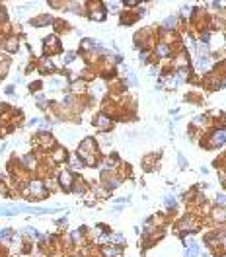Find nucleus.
<instances>
[{
  "instance_id": "obj_5",
  "label": "nucleus",
  "mask_w": 226,
  "mask_h": 257,
  "mask_svg": "<svg viewBox=\"0 0 226 257\" xmlns=\"http://www.w3.org/2000/svg\"><path fill=\"white\" fill-rule=\"evenodd\" d=\"M45 47H47V49H53V51H59L61 49L57 37H47V39H45Z\"/></svg>"
},
{
  "instance_id": "obj_6",
  "label": "nucleus",
  "mask_w": 226,
  "mask_h": 257,
  "mask_svg": "<svg viewBox=\"0 0 226 257\" xmlns=\"http://www.w3.org/2000/svg\"><path fill=\"white\" fill-rule=\"evenodd\" d=\"M78 156H80V158H84V160H86V162L90 164V166H94V164H96V160H94V156H92V154H90V152H86V150H82V148H78Z\"/></svg>"
},
{
  "instance_id": "obj_25",
  "label": "nucleus",
  "mask_w": 226,
  "mask_h": 257,
  "mask_svg": "<svg viewBox=\"0 0 226 257\" xmlns=\"http://www.w3.org/2000/svg\"><path fill=\"white\" fill-rule=\"evenodd\" d=\"M74 61V53H68V55L65 57V64H68V62H72Z\"/></svg>"
},
{
  "instance_id": "obj_20",
  "label": "nucleus",
  "mask_w": 226,
  "mask_h": 257,
  "mask_svg": "<svg viewBox=\"0 0 226 257\" xmlns=\"http://www.w3.org/2000/svg\"><path fill=\"white\" fill-rule=\"evenodd\" d=\"M164 203H166V205H168V207H173V205H176V197H172V195H168V197H166V199H164Z\"/></svg>"
},
{
  "instance_id": "obj_21",
  "label": "nucleus",
  "mask_w": 226,
  "mask_h": 257,
  "mask_svg": "<svg viewBox=\"0 0 226 257\" xmlns=\"http://www.w3.org/2000/svg\"><path fill=\"white\" fill-rule=\"evenodd\" d=\"M180 226H181V232H189V230H193L191 226H189V220H183Z\"/></svg>"
},
{
  "instance_id": "obj_12",
  "label": "nucleus",
  "mask_w": 226,
  "mask_h": 257,
  "mask_svg": "<svg viewBox=\"0 0 226 257\" xmlns=\"http://www.w3.org/2000/svg\"><path fill=\"white\" fill-rule=\"evenodd\" d=\"M214 218L217 220H226V210L224 208H214Z\"/></svg>"
},
{
  "instance_id": "obj_17",
  "label": "nucleus",
  "mask_w": 226,
  "mask_h": 257,
  "mask_svg": "<svg viewBox=\"0 0 226 257\" xmlns=\"http://www.w3.org/2000/svg\"><path fill=\"white\" fill-rule=\"evenodd\" d=\"M111 242H113V244H119V245H123V244H125V240H123V236L115 234V236H111Z\"/></svg>"
},
{
  "instance_id": "obj_28",
  "label": "nucleus",
  "mask_w": 226,
  "mask_h": 257,
  "mask_svg": "<svg viewBox=\"0 0 226 257\" xmlns=\"http://www.w3.org/2000/svg\"><path fill=\"white\" fill-rule=\"evenodd\" d=\"M140 61H143V62H146V61H148V53H146V51H143V53H140Z\"/></svg>"
},
{
  "instance_id": "obj_3",
  "label": "nucleus",
  "mask_w": 226,
  "mask_h": 257,
  "mask_svg": "<svg viewBox=\"0 0 226 257\" xmlns=\"http://www.w3.org/2000/svg\"><path fill=\"white\" fill-rule=\"evenodd\" d=\"M59 181H61L62 189H70V187H72V175H70V171H62Z\"/></svg>"
},
{
  "instance_id": "obj_26",
  "label": "nucleus",
  "mask_w": 226,
  "mask_h": 257,
  "mask_svg": "<svg viewBox=\"0 0 226 257\" xmlns=\"http://www.w3.org/2000/svg\"><path fill=\"white\" fill-rule=\"evenodd\" d=\"M177 160H180V168H185L187 166V162H185V158L181 156V154H177Z\"/></svg>"
},
{
  "instance_id": "obj_30",
  "label": "nucleus",
  "mask_w": 226,
  "mask_h": 257,
  "mask_svg": "<svg viewBox=\"0 0 226 257\" xmlns=\"http://www.w3.org/2000/svg\"><path fill=\"white\" fill-rule=\"evenodd\" d=\"M25 234H29V236H37V232H35V230H31V228L25 230Z\"/></svg>"
},
{
  "instance_id": "obj_23",
  "label": "nucleus",
  "mask_w": 226,
  "mask_h": 257,
  "mask_svg": "<svg viewBox=\"0 0 226 257\" xmlns=\"http://www.w3.org/2000/svg\"><path fill=\"white\" fill-rule=\"evenodd\" d=\"M10 238V230H0V240H8Z\"/></svg>"
},
{
  "instance_id": "obj_24",
  "label": "nucleus",
  "mask_w": 226,
  "mask_h": 257,
  "mask_svg": "<svg viewBox=\"0 0 226 257\" xmlns=\"http://www.w3.org/2000/svg\"><path fill=\"white\" fill-rule=\"evenodd\" d=\"M39 140L43 142V144H51V142H53V138H51V136H47V135H43V136L39 138Z\"/></svg>"
},
{
  "instance_id": "obj_15",
  "label": "nucleus",
  "mask_w": 226,
  "mask_h": 257,
  "mask_svg": "<svg viewBox=\"0 0 226 257\" xmlns=\"http://www.w3.org/2000/svg\"><path fill=\"white\" fill-rule=\"evenodd\" d=\"M103 16H106V14H103L102 10H94V12L90 14V18L92 20H103Z\"/></svg>"
},
{
  "instance_id": "obj_18",
  "label": "nucleus",
  "mask_w": 226,
  "mask_h": 257,
  "mask_svg": "<svg viewBox=\"0 0 226 257\" xmlns=\"http://www.w3.org/2000/svg\"><path fill=\"white\" fill-rule=\"evenodd\" d=\"M65 156H66V152H65V150H62V148H61V150H57V152L53 154V158L57 160V162H59V160H62Z\"/></svg>"
},
{
  "instance_id": "obj_27",
  "label": "nucleus",
  "mask_w": 226,
  "mask_h": 257,
  "mask_svg": "<svg viewBox=\"0 0 226 257\" xmlns=\"http://www.w3.org/2000/svg\"><path fill=\"white\" fill-rule=\"evenodd\" d=\"M217 201L220 203V205H226V195H218V197H217Z\"/></svg>"
},
{
  "instance_id": "obj_13",
  "label": "nucleus",
  "mask_w": 226,
  "mask_h": 257,
  "mask_svg": "<svg viewBox=\"0 0 226 257\" xmlns=\"http://www.w3.org/2000/svg\"><path fill=\"white\" fill-rule=\"evenodd\" d=\"M6 51H10V53L18 51V41H16V39H10V41L6 43Z\"/></svg>"
},
{
  "instance_id": "obj_9",
  "label": "nucleus",
  "mask_w": 226,
  "mask_h": 257,
  "mask_svg": "<svg viewBox=\"0 0 226 257\" xmlns=\"http://www.w3.org/2000/svg\"><path fill=\"white\" fill-rule=\"evenodd\" d=\"M156 53H158V57H168V55H170V47H168L166 43H160L158 49H156Z\"/></svg>"
},
{
  "instance_id": "obj_19",
  "label": "nucleus",
  "mask_w": 226,
  "mask_h": 257,
  "mask_svg": "<svg viewBox=\"0 0 226 257\" xmlns=\"http://www.w3.org/2000/svg\"><path fill=\"white\" fill-rule=\"evenodd\" d=\"M51 86H53V88H61V86H62V78H51Z\"/></svg>"
},
{
  "instance_id": "obj_2",
  "label": "nucleus",
  "mask_w": 226,
  "mask_h": 257,
  "mask_svg": "<svg viewBox=\"0 0 226 257\" xmlns=\"http://www.w3.org/2000/svg\"><path fill=\"white\" fill-rule=\"evenodd\" d=\"M96 127L102 128V131H107V128L111 127V119H109L107 115H98L96 117Z\"/></svg>"
},
{
  "instance_id": "obj_1",
  "label": "nucleus",
  "mask_w": 226,
  "mask_h": 257,
  "mask_svg": "<svg viewBox=\"0 0 226 257\" xmlns=\"http://www.w3.org/2000/svg\"><path fill=\"white\" fill-rule=\"evenodd\" d=\"M226 142V128H222V131H217L214 135L211 136V144L213 146H220V144Z\"/></svg>"
},
{
  "instance_id": "obj_4",
  "label": "nucleus",
  "mask_w": 226,
  "mask_h": 257,
  "mask_svg": "<svg viewBox=\"0 0 226 257\" xmlns=\"http://www.w3.org/2000/svg\"><path fill=\"white\" fill-rule=\"evenodd\" d=\"M29 189H31V193H35L37 197H45V187H43L41 181H31Z\"/></svg>"
},
{
  "instance_id": "obj_8",
  "label": "nucleus",
  "mask_w": 226,
  "mask_h": 257,
  "mask_svg": "<svg viewBox=\"0 0 226 257\" xmlns=\"http://www.w3.org/2000/svg\"><path fill=\"white\" fill-rule=\"evenodd\" d=\"M102 253L106 257H117L119 255V249L117 248H111V245H106V248L102 249Z\"/></svg>"
},
{
  "instance_id": "obj_7",
  "label": "nucleus",
  "mask_w": 226,
  "mask_h": 257,
  "mask_svg": "<svg viewBox=\"0 0 226 257\" xmlns=\"http://www.w3.org/2000/svg\"><path fill=\"white\" fill-rule=\"evenodd\" d=\"M195 66L199 68V70H207V68L211 66V61H209L207 57H201V58H199V61L195 62Z\"/></svg>"
},
{
  "instance_id": "obj_11",
  "label": "nucleus",
  "mask_w": 226,
  "mask_h": 257,
  "mask_svg": "<svg viewBox=\"0 0 226 257\" xmlns=\"http://www.w3.org/2000/svg\"><path fill=\"white\" fill-rule=\"evenodd\" d=\"M185 257H199V248L195 244H191V248L185 251Z\"/></svg>"
},
{
  "instance_id": "obj_31",
  "label": "nucleus",
  "mask_w": 226,
  "mask_h": 257,
  "mask_svg": "<svg viewBox=\"0 0 226 257\" xmlns=\"http://www.w3.org/2000/svg\"><path fill=\"white\" fill-rule=\"evenodd\" d=\"M72 168H80V162H78V160L74 158V160H72Z\"/></svg>"
},
{
  "instance_id": "obj_10",
  "label": "nucleus",
  "mask_w": 226,
  "mask_h": 257,
  "mask_svg": "<svg viewBox=\"0 0 226 257\" xmlns=\"http://www.w3.org/2000/svg\"><path fill=\"white\" fill-rule=\"evenodd\" d=\"M94 146H96V142H94V138H86V140H84V144H82V150H86V152H92L94 150Z\"/></svg>"
},
{
  "instance_id": "obj_14",
  "label": "nucleus",
  "mask_w": 226,
  "mask_h": 257,
  "mask_svg": "<svg viewBox=\"0 0 226 257\" xmlns=\"http://www.w3.org/2000/svg\"><path fill=\"white\" fill-rule=\"evenodd\" d=\"M127 80H129V84L131 86H136V76H135V70H127Z\"/></svg>"
},
{
  "instance_id": "obj_22",
  "label": "nucleus",
  "mask_w": 226,
  "mask_h": 257,
  "mask_svg": "<svg viewBox=\"0 0 226 257\" xmlns=\"http://www.w3.org/2000/svg\"><path fill=\"white\" fill-rule=\"evenodd\" d=\"M24 164L28 166V168H31V166H33V156H24Z\"/></svg>"
},
{
  "instance_id": "obj_16",
  "label": "nucleus",
  "mask_w": 226,
  "mask_h": 257,
  "mask_svg": "<svg viewBox=\"0 0 226 257\" xmlns=\"http://www.w3.org/2000/svg\"><path fill=\"white\" fill-rule=\"evenodd\" d=\"M176 21H177V20H176V18H173V16H172V18H168V20L164 21V28H166V29H172L173 25H176Z\"/></svg>"
},
{
  "instance_id": "obj_29",
  "label": "nucleus",
  "mask_w": 226,
  "mask_h": 257,
  "mask_svg": "<svg viewBox=\"0 0 226 257\" xmlns=\"http://www.w3.org/2000/svg\"><path fill=\"white\" fill-rule=\"evenodd\" d=\"M72 240H74V242H78V240H80V232H74V234H72Z\"/></svg>"
}]
</instances>
